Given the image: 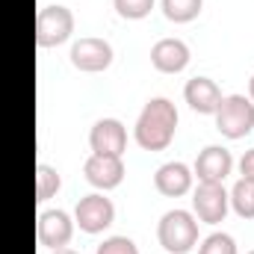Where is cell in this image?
Instances as JSON below:
<instances>
[{"mask_svg":"<svg viewBox=\"0 0 254 254\" xmlns=\"http://www.w3.org/2000/svg\"><path fill=\"white\" fill-rule=\"evenodd\" d=\"M178 130V110L169 98H151L133 127V136L139 142V148L145 151H163L172 145Z\"/></svg>","mask_w":254,"mask_h":254,"instance_id":"cell-1","label":"cell"},{"mask_svg":"<svg viewBox=\"0 0 254 254\" xmlns=\"http://www.w3.org/2000/svg\"><path fill=\"white\" fill-rule=\"evenodd\" d=\"M157 240L169 254H187L198 243V222L190 210H169L157 225Z\"/></svg>","mask_w":254,"mask_h":254,"instance_id":"cell-2","label":"cell"},{"mask_svg":"<svg viewBox=\"0 0 254 254\" xmlns=\"http://www.w3.org/2000/svg\"><path fill=\"white\" fill-rule=\"evenodd\" d=\"M216 116V130L228 139H243L254 127V104L246 95H225Z\"/></svg>","mask_w":254,"mask_h":254,"instance_id":"cell-3","label":"cell"},{"mask_svg":"<svg viewBox=\"0 0 254 254\" xmlns=\"http://www.w3.org/2000/svg\"><path fill=\"white\" fill-rule=\"evenodd\" d=\"M74 33V15L68 6L60 3H51V6H42L39 15H36V42L39 48H57L71 39Z\"/></svg>","mask_w":254,"mask_h":254,"instance_id":"cell-4","label":"cell"},{"mask_svg":"<svg viewBox=\"0 0 254 254\" xmlns=\"http://www.w3.org/2000/svg\"><path fill=\"white\" fill-rule=\"evenodd\" d=\"M116 219V204L101 195V192H92V195H83L74 207V225L86 234H101L113 225Z\"/></svg>","mask_w":254,"mask_h":254,"instance_id":"cell-5","label":"cell"},{"mask_svg":"<svg viewBox=\"0 0 254 254\" xmlns=\"http://www.w3.org/2000/svg\"><path fill=\"white\" fill-rule=\"evenodd\" d=\"M228 207H231V195L225 192L222 184H204V181H198V187L192 192V210H195V216L201 222H207V225L225 222Z\"/></svg>","mask_w":254,"mask_h":254,"instance_id":"cell-6","label":"cell"},{"mask_svg":"<svg viewBox=\"0 0 254 254\" xmlns=\"http://www.w3.org/2000/svg\"><path fill=\"white\" fill-rule=\"evenodd\" d=\"M71 65L89 74L107 71L113 65V45L98 36H83L71 45Z\"/></svg>","mask_w":254,"mask_h":254,"instance_id":"cell-7","label":"cell"},{"mask_svg":"<svg viewBox=\"0 0 254 254\" xmlns=\"http://www.w3.org/2000/svg\"><path fill=\"white\" fill-rule=\"evenodd\" d=\"M36 237L45 249H65L74 237V219L65 210H42L36 219Z\"/></svg>","mask_w":254,"mask_h":254,"instance_id":"cell-8","label":"cell"},{"mask_svg":"<svg viewBox=\"0 0 254 254\" xmlns=\"http://www.w3.org/2000/svg\"><path fill=\"white\" fill-rule=\"evenodd\" d=\"M89 145H92V154L122 157L127 151V127L119 119H101L89 130Z\"/></svg>","mask_w":254,"mask_h":254,"instance_id":"cell-9","label":"cell"},{"mask_svg":"<svg viewBox=\"0 0 254 254\" xmlns=\"http://www.w3.org/2000/svg\"><path fill=\"white\" fill-rule=\"evenodd\" d=\"M83 175L95 190H116L125 181V163L122 157H107V154H92L83 163Z\"/></svg>","mask_w":254,"mask_h":254,"instance_id":"cell-10","label":"cell"},{"mask_svg":"<svg viewBox=\"0 0 254 254\" xmlns=\"http://www.w3.org/2000/svg\"><path fill=\"white\" fill-rule=\"evenodd\" d=\"M234 169V157L222 145H207L195 160V175L204 184H222Z\"/></svg>","mask_w":254,"mask_h":254,"instance_id":"cell-11","label":"cell"},{"mask_svg":"<svg viewBox=\"0 0 254 254\" xmlns=\"http://www.w3.org/2000/svg\"><path fill=\"white\" fill-rule=\"evenodd\" d=\"M151 65L163 74H178L190 65V45L184 39H160L151 48Z\"/></svg>","mask_w":254,"mask_h":254,"instance_id":"cell-12","label":"cell"},{"mask_svg":"<svg viewBox=\"0 0 254 254\" xmlns=\"http://www.w3.org/2000/svg\"><path fill=\"white\" fill-rule=\"evenodd\" d=\"M192 169L187 163H163L160 169H157V175H154V187L160 195H166V198H181V195H187L192 190Z\"/></svg>","mask_w":254,"mask_h":254,"instance_id":"cell-13","label":"cell"},{"mask_svg":"<svg viewBox=\"0 0 254 254\" xmlns=\"http://www.w3.org/2000/svg\"><path fill=\"white\" fill-rule=\"evenodd\" d=\"M184 98H187V104H190L195 113L213 116L219 110V104H222L225 95L216 86V80H210V77H192L190 83L184 86Z\"/></svg>","mask_w":254,"mask_h":254,"instance_id":"cell-14","label":"cell"},{"mask_svg":"<svg viewBox=\"0 0 254 254\" xmlns=\"http://www.w3.org/2000/svg\"><path fill=\"white\" fill-rule=\"evenodd\" d=\"M60 187H63L60 172H57L54 166H48V163H39V166H36V201L42 204V201L54 198V195L60 192Z\"/></svg>","mask_w":254,"mask_h":254,"instance_id":"cell-15","label":"cell"},{"mask_svg":"<svg viewBox=\"0 0 254 254\" xmlns=\"http://www.w3.org/2000/svg\"><path fill=\"white\" fill-rule=\"evenodd\" d=\"M231 207L237 210V216L254 219V181L252 178H240L231 190Z\"/></svg>","mask_w":254,"mask_h":254,"instance_id":"cell-16","label":"cell"},{"mask_svg":"<svg viewBox=\"0 0 254 254\" xmlns=\"http://www.w3.org/2000/svg\"><path fill=\"white\" fill-rule=\"evenodd\" d=\"M204 0H163V15L175 24H187L192 18H198Z\"/></svg>","mask_w":254,"mask_h":254,"instance_id":"cell-17","label":"cell"},{"mask_svg":"<svg viewBox=\"0 0 254 254\" xmlns=\"http://www.w3.org/2000/svg\"><path fill=\"white\" fill-rule=\"evenodd\" d=\"M198 254H237V243H234V237H231V234L216 231V234H210V237L201 243Z\"/></svg>","mask_w":254,"mask_h":254,"instance_id":"cell-18","label":"cell"},{"mask_svg":"<svg viewBox=\"0 0 254 254\" xmlns=\"http://www.w3.org/2000/svg\"><path fill=\"white\" fill-rule=\"evenodd\" d=\"M113 3H116V12L127 21H139L154 9V0H113Z\"/></svg>","mask_w":254,"mask_h":254,"instance_id":"cell-19","label":"cell"},{"mask_svg":"<svg viewBox=\"0 0 254 254\" xmlns=\"http://www.w3.org/2000/svg\"><path fill=\"white\" fill-rule=\"evenodd\" d=\"M95 254H139V249H136V243L130 237H110V240H104L98 246Z\"/></svg>","mask_w":254,"mask_h":254,"instance_id":"cell-20","label":"cell"},{"mask_svg":"<svg viewBox=\"0 0 254 254\" xmlns=\"http://www.w3.org/2000/svg\"><path fill=\"white\" fill-rule=\"evenodd\" d=\"M240 172H243V178H252L254 181V148L243 154V160H240Z\"/></svg>","mask_w":254,"mask_h":254,"instance_id":"cell-21","label":"cell"},{"mask_svg":"<svg viewBox=\"0 0 254 254\" xmlns=\"http://www.w3.org/2000/svg\"><path fill=\"white\" fill-rule=\"evenodd\" d=\"M51 254H80V252H74V249H68V246H65V249H57V252H51Z\"/></svg>","mask_w":254,"mask_h":254,"instance_id":"cell-22","label":"cell"},{"mask_svg":"<svg viewBox=\"0 0 254 254\" xmlns=\"http://www.w3.org/2000/svg\"><path fill=\"white\" fill-rule=\"evenodd\" d=\"M249 98H252V104H254V74H252V80H249Z\"/></svg>","mask_w":254,"mask_h":254,"instance_id":"cell-23","label":"cell"},{"mask_svg":"<svg viewBox=\"0 0 254 254\" xmlns=\"http://www.w3.org/2000/svg\"><path fill=\"white\" fill-rule=\"evenodd\" d=\"M246 254H254V249H252V252H246Z\"/></svg>","mask_w":254,"mask_h":254,"instance_id":"cell-24","label":"cell"}]
</instances>
